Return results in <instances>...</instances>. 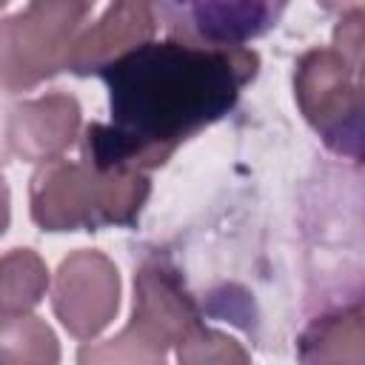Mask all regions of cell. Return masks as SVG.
Masks as SVG:
<instances>
[{
	"mask_svg": "<svg viewBox=\"0 0 365 365\" xmlns=\"http://www.w3.org/2000/svg\"><path fill=\"white\" fill-rule=\"evenodd\" d=\"M299 365H365V297L314 317L297 336Z\"/></svg>",
	"mask_w": 365,
	"mask_h": 365,
	"instance_id": "cell-10",
	"label": "cell"
},
{
	"mask_svg": "<svg viewBox=\"0 0 365 365\" xmlns=\"http://www.w3.org/2000/svg\"><path fill=\"white\" fill-rule=\"evenodd\" d=\"M177 365H251V354L225 331L200 322L177 345Z\"/></svg>",
	"mask_w": 365,
	"mask_h": 365,
	"instance_id": "cell-13",
	"label": "cell"
},
{
	"mask_svg": "<svg viewBox=\"0 0 365 365\" xmlns=\"http://www.w3.org/2000/svg\"><path fill=\"white\" fill-rule=\"evenodd\" d=\"M160 29V11L145 0L111 3L94 23H88L68 51L66 71L71 74H103L120 57L151 43Z\"/></svg>",
	"mask_w": 365,
	"mask_h": 365,
	"instance_id": "cell-9",
	"label": "cell"
},
{
	"mask_svg": "<svg viewBox=\"0 0 365 365\" xmlns=\"http://www.w3.org/2000/svg\"><path fill=\"white\" fill-rule=\"evenodd\" d=\"M80 103L66 91L14 103L6 114V157L37 165L54 163L80 137Z\"/></svg>",
	"mask_w": 365,
	"mask_h": 365,
	"instance_id": "cell-8",
	"label": "cell"
},
{
	"mask_svg": "<svg viewBox=\"0 0 365 365\" xmlns=\"http://www.w3.org/2000/svg\"><path fill=\"white\" fill-rule=\"evenodd\" d=\"M294 97L305 123L336 154L365 163V91L331 48H308L294 66Z\"/></svg>",
	"mask_w": 365,
	"mask_h": 365,
	"instance_id": "cell-5",
	"label": "cell"
},
{
	"mask_svg": "<svg viewBox=\"0 0 365 365\" xmlns=\"http://www.w3.org/2000/svg\"><path fill=\"white\" fill-rule=\"evenodd\" d=\"M257 71L259 54L248 46L151 40L100 74L108 86L111 123L86 125L80 157L103 168L148 174L197 131L225 117Z\"/></svg>",
	"mask_w": 365,
	"mask_h": 365,
	"instance_id": "cell-1",
	"label": "cell"
},
{
	"mask_svg": "<svg viewBox=\"0 0 365 365\" xmlns=\"http://www.w3.org/2000/svg\"><path fill=\"white\" fill-rule=\"evenodd\" d=\"M331 48L354 68L356 77L365 71V6H342L339 20L334 23Z\"/></svg>",
	"mask_w": 365,
	"mask_h": 365,
	"instance_id": "cell-14",
	"label": "cell"
},
{
	"mask_svg": "<svg viewBox=\"0 0 365 365\" xmlns=\"http://www.w3.org/2000/svg\"><path fill=\"white\" fill-rule=\"evenodd\" d=\"M51 308L60 325L83 342H91L120 308V274L117 265L94 248L71 251L54 274Z\"/></svg>",
	"mask_w": 365,
	"mask_h": 365,
	"instance_id": "cell-6",
	"label": "cell"
},
{
	"mask_svg": "<svg viewBox=\"0 0 365 365\" xmlns=\"http://www.w3.org/2000/svg\"><path fill=\"white\" fill-rule=\"evenodd\" d=\"M282 3H160L168 37L205 48H242L265 34L282 14Z\"/></svg>",
	"mask_w": 365,
	"mask_h": 365,
	"instance_id": "cell-7",
	"label": "cell"
},
{
	"mask_svg": "<svg viewBox=\"0 0 365 365\" xmlns=\"http://www.w3.org/2000/svg\"><path fill=\"white\" fill-rule=\"evenodd\" d=\"M48 291V268L31 248H11L0 259V319L31 314Z\"/></svg>",
	"mask_w": 365,
	"mask_h": 365,
	"instance_id": "cell-11",
	"label": "cell"
},
{
	"mask_svg": "<svg viewBox=\"0 0 365 365\" xmlns=\"http://www.w3.org/2000/svg\"><path fill=\"white\" fill-rule=\"evenodd\" d=\"M88 0H37L0 23V83L9 94L29 91L66 71L68 51L88 26Z\"/></svg>",
	"mask_w": 365,
	"mask_h": 365,
	"instance_id": "cell-4",
	"label": "cell"
},
{
	"mask_svg": "<svg viewBox=\"0 0 365 365\" xmlns=\"http://www.w3.org/2000/svg\"><path fill=\"white\" fill-rule=\"evenodd\" d=\"M0 365H60L54 331L34 314L0 319Z\"/></svg>",
	"mask_w": 365,
	"mask_h": 365,
	"instance_id": "cell-12",
	"label": "cell"
},
{
	"mask_svg": "<svg viewBox=\"0 0 365 365\" xmlns=\"http://www.w3.org/2000/svg\"><path fill=\"white\" fill-rule=\"evenodd\" d=\"M200 322V305L182 274L165 257L151 254L134 268V299L125 328L111 339L83 342L77 365H168V348H177Z\"/></svg>",
	"mask_w": 365,
	"mask_h": 365,
	"instance_id": "cell-3",
	"label": "cell"
},
{
	"mask_svg": "<svg viewBox=\"0 0 365 365\" xmlns=\"http://www.w3.org/2000/svg\"><path fill=\"white\" fill-rule=\"evenodd\" d=\"M356 80H359V86H362V91H365V71H362V74H359Z\"/></svg>",
	"mask_w": 365,
	"mask_h": 365,
	"instance_id": "cell-15",
	"label": "cell"
},
{
	"mask_svg": "<svg viewBox=\"0 0 365 365\" xmlns=\"http://www.w3.org/2000/svg\"><path fill=\"white\" fill-rule=\"evenodd\" d=\"M148 194L151 180L145 171L60 157L31 174L29 214L40 231H100L131 225Z\"/></svg>",
	"mask_w": 365,
	"mask_h": 365,
	"instance_id": "cell-2",
	"label": "cell"
}]
</instances>
